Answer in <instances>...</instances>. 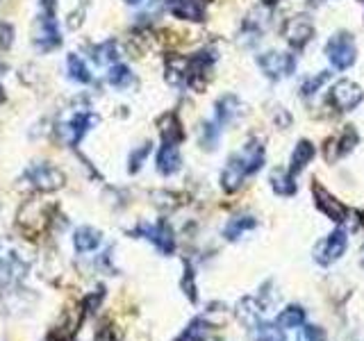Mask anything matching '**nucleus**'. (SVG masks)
<instances>
[{"label": "nucleus", "instance_id": "obj_1", "mask_svg": "<svg viewBox=\"0 0 364 341\" xmlns=\"http://www.w3.org/2000/svg\"><path fill=\"white\" fill-rule=\"evenodd\" d=\"M326 55L330 59V64L344 71L356 64V55H358V48H356V41L348 32H337L328 41L326 46Z\"/></svg>", "mask_w": 364, "mask_h": 341}, {"label": "nucleus", "instance_id": "obj_2", "mask_svg": "<svg viewBox=\"0 0 364 341\" xmlns=\"http://www.w3.org/2000/svg\"><path fill=\"white\" fill-rule=\"evenodd\" d=\"M64 173L50 167V164H35L25 171V182H30V187L37 191H57L64 187Z\"/></svg>", "mask_w": 364, "mask_h": 341}, {"label": "nucleus", "instance_id": "obj_3", "mask_svg": "<svg viewBox=\"0 0 364 341\" xmlns=\"http://www.w3.org/2000/svg\"><path fill=\"white\" fill-rule=\"evenodd\" d=\"M260 68L271 80H285L296 71V57L289 53H278V50H269V53L260 55L257 59Z\"/></svg>", "mask_w": 364, "mask_h": 341}, {"label": "nucleus", "instance_id": "obj_4", "mask_svg": "<svg viewBox=\"0 0 364 341\" xmlns=\"http://www.w3.org/2000/svg\"><path fill=\"white\" fill-rule=\"evenodd\" d=\"M137 237H144V239L153 241V246L162 255H171L176 251V237H174V230L169 227V223L159 221L155 225H139L135 230Z\"/></svg>", "mask_w": 364, "mask_h": 341}, {"label": "nucleus", "instance_id": "obj_5", "mask_svg": "<svg viewBox=\"0 0 364 341\" xmlns=\"http://www.w3.org/2000/svg\"><path fill=\"white\" fill-rule=\"evenodd\" d=\"M362 98H364V91L360 89V85H356V82H351V80H339L330 89V102L339 112L356 109L362 102Z\"/></svg>", "mask_w": 364, "mask_h": 341}, {"label": "nucleus", "instance_id": "obj_6", "mask_svg": "<svg viewBox=\"0 0 364 341\" xmlns=\"http://www.w3.org/2000/svg\"><path fill=\"white\" fill-rule=\"evenodd\" d=\"M315 35V25L308 16H291L285 25H282V37L289 46L303 48Z\"/></svg>", "mask_w": 364, "mask_h": 341}, {"label": "nucleus", "instance_id": "obj_7", "mask_svg": "<svg viewBox=\"0 0 364 341\" xmlns=\"http://www.w3.org/2000/svg\"><path fill=\"white\" fill-rule=\"evenodd\" d=\"M346 246H348V237L344 230H335L332 234H328L317 248V262L319 264H330V262H337L339 257L346 253Z\"/></svg>", "mask_w": 364, "mask_h": 341}, {"label": "nucleus", "instance_id": "obj_8", "mask_svg": "<svg viewBox=\"0 0 364 341\" xmlns=\"http://www.w3.org/2000/svg\"><path fill=\"white\" fill-rule=\"evenodd\" d=\"M44 7V14H42V35H39V46L42 48H55L59 46V30L55 23V5L53 0H44L42 3Z\"/></svg>", "mask_w": 364, "mask_h": 341}, {"label": "nucleus", "instance_id": "obj_9", "mask_svg": "<svg viewBox=\"0 0 364 341\" xmlns=\"http://www.w3.org/2000/svg\"><path fill=\"white\" fill-rule=\"evenodd\" d=\"M312 191H315V203H317V208L328 216V219H332L335 223H341L344 219H346V208L332 196L330 191H326L321 187V184H315L312 187Z\"/></svg>", "mask_w": 364, "mask_h": 341}, {"label": "nucleus", "instance_id": "obj_10", "mask_svg": "<svg viewBox=\"0 0 364 341\" xmlns=\"http://www.w3.org/2000/svg\"><path fill=\"white\" fill-rule=\"evenodd\" d=\"M237 155V160L241 162V167H244L246 175H253L262 169V164H265V146H262L260 141H250L246 143L244 148H241Z\"/></svg>", "mask_w": 364, "mask_h": 341}, {"label": "nucleus", "instance_id": "obj_11", "mask_svg": "<svg viewBox=\"0 0 364 341\" xmlns=\"http://www.w3.org/2000/svg\"><path fill=\"white\" fill-rule=\"evenodd\" d=\"M244 178H246L244 167H241V162L237 160V155H232V157L228 160V164H226L224 173H221V187H224L228 193H232V191H237L241 187Z\"/></svg>", "mask_w": 364, "mask_h": 341}, {"label": "nucleus", "instance_id": "obj_12", "mask_svg": "<svg viewBox=\"0 0 364 341\" xmlns=\"http://www.w3.org/2000/svg\"><path fill=\"white\" fill-rule=\"evenodd\" d=\"M194 78V71H191V59L185 57H169L166 59V80L171 85H185Z\"/></svg>", "mask_w": 364, "mask_h": 341}, {"label": "nucleus", "instance_id": "obj_13", "mask_svg": "<svg viewBox=\"0 0 364 341\" xmlns=\"http://www.w3.org/2000/svg\"><path fill=\"white\" fill-rule=\"evenodd\" d=\"M180 164H182V160H180L178 146H176V143L164 141V146H162L159 152H157V171L162 175H174V173H178Z\"/></svg>", "mask_w": 364, "mask_h": 341}, {"label": "nucleus", "instance_id": "obj_14", "mask_svg": "<svg viewBox=\"0 0 364 341\" xmlns=\"http://www.w3.org/2000/svg\"><path fill=\"white\" fill-rule=\"evenodd\" d=\"M171 12L185 20H203L205 18V3L203 0H174Z\"/></svg>", "mask_w": 364, "mask_h": 341}, {"label": "nucleus", "instance_id": "obj_15", "mask_svg": "<svg viewBox=\"0 0 364 341\" xmlns=\"http://www.w3.org/2000/svg\"><path fill=\"white\" fill-rule=\"evenodd\" d=\"M262 312H265V307H262V303H257L255 298H250V296L241 298V301L237 303V318H239V321L244 323V325H248L250 330L260 323Z\"/></svg>", "mask_w": 364, "mask_h": 341}, {"label": "nucleus", "instance_id": "obj_16", "mask_svg": "<svg viewBox=\"0 0 364 341\" xmlns=\"http://www.w3.org/2000/svg\"><path fill=\"white\" fill-rule=\"evenodd\" d=\"M73 246L78 253H91L96 251V248L100 246V232L96 230V227H78L75 234H73Z\"/></svg>", "mask_w": 364, "mask_h": 341}, {"label": "nucleus", "instance_id": "obj_17", "mask_svg": "<svg viewBox=\"0 0 364 341\" xmlns=\"http://www.w3.org/2000/svg\"><path fill=\"white\" fill-rule=\"evenodd\" d=\"M241 114V102L235 96H224L217 102V123L219 126H230Z\"/></svg>", "mask_w": 364, "mask_h": 341}, {"label": "nucleus", "instance_id": "obj_18", "mask_svg": "<svg viewBox=\"0 0 364 341\" xmlns=\"http://www.w3.org/2000/svg\"><path fill=\"white\" fill-rule=\"evenodd\" d=\"M312 157H315V146H312L310 141H298L296 143V148H294V152H291V167H289V173L291 175H296V173H301L303 169L308 167V164L312 162Z\"/></svg>", "mask_w": 364, "mask_h": 341}, {"label": "nucleus", "instance_id": "obj_19", "mask_svg": "<svg viewBox=\"0 0 364 341\" xmlns=\"http://www.w3.org/2000/svg\"><path fill=\"white\" fill-rule=\"evenodd\" d=\"M255 225H257V221L253 219V216H235V219H230L228 225L224 227V237L228 241H237L241 234L253 230Z\"/></svg>", "mask_w": 364, "mask_h": 341}, {"label": "nucleus", "instance_id": "obj_20", "mask_svg": "<svg viewBox=\"0 0 364 341\" xmlns=\"http://www.w3.org/2000/svg\"><path fill=\"white\" fill-rule=\"evenodd\" d=\"M210 321L205 316L194 318L185 330L180 333V337L176 341H207V333H210Z\"/></svg>", "mask_w": 364, "mask_h": 341}, {"label": "nucleus", "instance_id": "obj_21", "mask_svg": "<svg viewBox=\"0 0 364 341\" xmlns=\"http://www.w3.org/2000/svg\"><path fill=\"white\" fill-rule=\"evenodd\" d=\"M276 323L280 328L285 330H294V328H303V323H305V309H303L301 305H289L285 307L282 312L278 314Z\"/></svg>", "mask_w": 364, "mask_h": 341}, {"label": "nucleus", "instance_id": "obj_22", "mask_svg": "<svg viewBox=\"0 0 364 341\" xmlns=\"http://www.w3.org/2000/svg\"><path fill=\"white\" fill-rule=\"evenodd\" d=\"M253 341H287L285 328H280L278 323L260 321L255 328H253Z\"/></svg>", "mask_w": 364, "mask_h": 341}, {"label": "nucleus", "instance_id": "obj_23", "mask_svg": "<svg viewBox=\"0 0 364 341\" xmlns=\"http://www.w3.org/2000/svg\"><path fill=\"white\" fill-rule=\"evenodd\" d=\"M98 119L94 116V114H78V116L71 121V137H68V141L73 143H80V139L85 137V134L89 132V128L94 126Z\"/></svg>", "mask_w": 364, "mask_h": 341}, {"label": "nucleus", "instance_id": "obj_24", "mask_svg": "<svg viewBox=\"0 0 364 341\" xmlns=\"http://www.w3.org/2000/svg\"><path fill=\"white\" fill-rule=\"evenodd\" d=\"M271 187L278 196H294L296 193V182L294 175L285 171H273L271 173Z\"/></svg>", "mask_w": 364, "mask_h": 341}, {"label": "nucleus", "instance_id": "obj_25", "mask_svg": "<svg viewBox=\"0 0 364 341\" xmlns=\"http://www.w3.org/2000/svg\"><path fill=\"white\" fill-rule=\"evenodd\" d=\"M162 137L169 143H178L182 139V130H180L176 114H169V116L162 119Z\"/></svg>", "mask_w": 364, "mask_h": 341}, {"label": "nucleus", "instance_id": "obj_26", "mask_svg": "<svg viewBox=\"0 0 364 341\" xmlns=\"http://www.w3.org/2000/svg\"><path fill=\"white\" fill-rule=\"evenodd\" d=\"M66 66H68V76L73 78V80H78V82H89L91 80V73H89L87 64L78 55H68Z\"/></svg>", "mask_w": 364, "mask_h": 341}, {"label": "nucleus", "instance_id": "obj_27", "mask_svg": "<svg viewBox=\"0 0 364 341\" xmlns=\"http://www.w3.org/2000/svg\"><path fill=\"white\" fill-rule=\"evenodd\" d=\"M107 80H109V85H114V87H128L130 82H133V73H130L128 66L116 64V66L109 68Z\"/></svg>", "mask_w": 364, "mask_h": 341}, {"label": "nucleus", "instance_id": "obj_28", "mask_svg": "<svg viewBox=\"0 0 364 341\" xmlns=\"http://www.w3.org/2000/svg\"><path fill=\"white\" fill-rule=\"evenodd\" d=\"M119 55H116V44L114 41H105L103 46H98L94 50V59L98 61V64H109V61H114Z\"/></svg>", "mask_w": 364, "mask_h": 341}, {"label": "nucleus", "instance_id": "obj_29", "mask_svg": "<svg viewBox=\"0 0 364 341\" xmlns=\"http://www.w3.org/2000/svg\"><path fill=\"white\" fill-rule=\"evenodd\" d=\"M217 141H219V128L214 126V123H205V126L200 128V143H203V148L214 150Z\"/></svg>", "mask_w": 364, "mask_h": 341}, {"label": "nucleus", "instance_id": "obj_30", "mask_svg": "<svg viewBox=\"0 0 364 341\" xmlns=\"http://www.w3.org/2000/svg\"><path fill=\"white\" fill-rule=\"evenodd\" d=\"M328 78H330V76L326 73V71H321V73H317V78L305 80V82H303V87H301L303 96H312V94H317L319 87L323 85V82H328Z\"/></svg>", "mask_w": 364, "mask_h": 341}, {"label": "nucleus", "instance_id": "obj_31", "mask_svg": "<svg viewBox=\"0 0 364 341\" xmlns=\"http://www.w3.org/2000/svg\"><path fill=\"white\" fill-rule=\"evenodd\" d=\"M301 341H326V333H323V328H319V325L303 323Z\"/></svg>", "mask_w": 364, "mask_h": 341}, {"label": "nucleus", "instance_id": "obj_32", "mask_svg": "<svg viewBox=\"0 0 364 341\" xmlns=\"http://www.w3.org/2000/svg\"><path fill=\"white\" fill-rule=\"evenodd\" d=\"M148 152H150V143H144V146L130 155V173H137L141 169V164L148 157Z\"/></svg>", "mask_w": 364, "mask_h": 341}, {"label": "nucleus", "instance_id": "obj_33", "mask_svg": "<svg viewBox=\"0 0 364 341\" xmlns=\"http://www.w3.org/2000/svg\"><path fill=\"white\" fill-rule=\"evenodd\" d=\"M182 289H185V294L189 296L191 303H196V285H194V273H191V268L185 271V280H182Z\"/></svg>", "mask_w": 364, "mask_h": 341}, {"label": "nucleus", "instance_id": "obj_34", "mask_svg": "<svg viewBox=\"0 0 364 341\" xmlns=\"http://www.w3.org/2000/svg\"><path fill=\"white\" fill-rule=\"evenodd\" d=\"M14 41V28L9 23H0V48L7 50Z\"/></svg>", "mask_w": 364, "mask_h": 341}, {"label": "nucleus", "instance_id": "obj_35", "mask_svg": "<svg viewBox=\"0 0 364 341\" xmlns=\"http://www.w3.org/2000/svg\"><path fill=\"white\" fill-rule=\"evenodd\" d=\"M96 341H114V335H112V330H109V328L100 330V333L96 335Z\"/></svg>", "mask_w": 364, "mask_h": 341}, {"label": "nucleus", "instance_id": "obj_36", "mask_svg": "<svg viewBox=\"0 0 364 341\" xmlns=\"http://www.w3.org/2000/svg\"><path fill=\"white\" fill-rule=\"evenodd\" d=\"M128 5H139V3H144V0H126Z\"/></svg>", "mask_w": 364, "mask_h": 341}, {"label": "nucleus", "instance_id": "obj_37", "mask_svg": "<svg viewBox=\"0 0 364 341\" xmlns=\"http://www.w3.org/2000/svg\"><path fill=\"white\" fill-rule=\"evenodd\" d=\"M262 3H265V5H276L278 0H262Z\"/></svg>", "mask_w": 364, "mask_h": 341}, {"label": "nucleus", "instance_id": "obj_38", "mask_svg": "<svg viewBox=\"0 0 364 341\" xmlns=\"http://www.w3.org/2000/svg\"><path fill=\"white\" fill-rule=\"evenodd\" d=\"M5 100V94H3V89H0V102H3Z\"/></svg>", "mask_w": 364, "mask_h": 341}, {"label": "nucleus", "instance_id": "obj_39", "mask_svg": "<svg viewBox=\"0 0 364 341\" xmlns=\"http://www.w3.org/2000/svg\"><path fill=\"white\" fill-rule=\"evenodd\" d=\"M3 71H5V66H3V64H0V76H3Z\"/></svg>", "mask_w": 364, "mask_h": 341}, {"label": "nucleus", "instance_id": "obj_40", "mask_svg": "<svg viewBox=\"0 0 364 341\" xmlns=\"http://www.w3.org/2000/svg\"><path fill=\"white\" fill-rule=\"evenodd\" d=\"M210 341H221V339H210Z\"/></svg>", "mask_w": 364, "mask_h": 341}, {"label": "nucleus", "instance_id": "obj_41", "mask_svg": "<svg viewBox=\"0 0 364 341\" xmlns=\"http://www.w3.org/2000/svg\"><path fill=\"white\" fill-rule=\"evenodd\" d=\"M362 264H364V257H362Z\"/></svg>", "mask_w": 364, "mask_h": 341}]
</instances>
